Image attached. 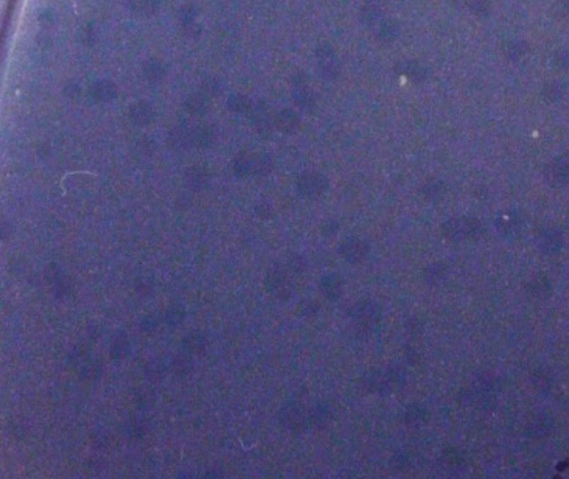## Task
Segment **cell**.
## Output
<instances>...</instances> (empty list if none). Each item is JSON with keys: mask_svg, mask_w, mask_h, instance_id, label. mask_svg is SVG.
<instances>
[{"mask_svg": "<svg viewBox=\"0 0 569 479\" xmlns=\"http://www.w3.org/2000/svg\"><path fill=\"white\" fill-rule=\"evenodd\" d=\"M275 128L280 134L291 136L297 132L300 127V119L297 113L291 109H282L277 113L274 120Z\"/></svg>", "mask_w": 569, "mask_h": 479, "instance_id": "cell-3", "label": "cell"}, {"mask_svg": "<svg viewBox=\"0 0 569 479\" xmlns=\"http://www.w3.org/2000/svg\"><path fill=\"white\" fill-rule=\"evenodd\" d=\"M295 188L303 198L318 199L323 196L328 188L327 176L316 171H305L300 174L295 182Z\"/></svg>", "mask_w": 569, "mask_h": 479, "instance_id": "cell-2", "label": "cell"}, {"mask_svg": "<svg viewBox=\"0 0 569 479\" xmlns=\"http://www.w3.org/2000/svg\"><path fill=\"white\" fill-rule=\"evenodd\" d=\"M295 98L298 105L303 109L307 110V111H311L315 106V98H314L313 93L304 82H299V84L295 86Z\"/></svg>", "mask_w": 569, "mask_h": 479, "instance_id": "cell-4", "label": "cell"}, {"mask_svg": "<svg viewBox=\"0 0 569 479\" xmlns=\"http://www.w3.org/2000/svg\"><path fill=\"white\" fill-rule=\"evenodd\" d=\"M274 167L273 158L268 153L252 151L244 153L237 164V171L242 176H261L268 175Z\"/></svg>", "mask_w": 569, "mask_h": 479, "instance_id": "cell-1", "label": "cell"}]
</instances>
